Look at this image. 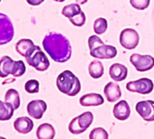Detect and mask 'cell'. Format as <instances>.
I'll return each mask as SVG.
<instances>
[{
	"label": "cell",
	"instance_id": "cell-16",
	"mask_svg": "<svg viewBox=\"0 0 154 139\" xmlns=\"http://www.w3.org/2000/svg\"><path fill=\"white\" fill-rule=\"evenodd\" d=\"M104 93L109 102H116L122 96L120 86L115 82L107 83L104 89Z\"/></svg>",
	"mask_w": 154,
	"mask_h": 139
},
{
	"label": "cell",
	"instance_id": "cell-21",
	"mask_svg": "<svg viewBox=\"0 0 154 139\" xmlns=\"http://www.w3.org/2000/svg\"><path fill=\"white\" fill-rule=\"evenodd\" d=\"M14 109L8 102L0 100V121L9 120L14 115Z\"/></svg>",
	"mask_w": 154,
	"mask_h": 139
},
{
	"label": "cell",
	"instance_id": "cell-13",
	"mask_svg": "<svg viewBox=\"0 0 154 139\" xmlns=\"http://www.w3.org/2000/svg\"><path fill=\"white\" fill-rule=\"evenodd\" d=\"M38 47L39 46L35 45L33 42L30 39H21L15 44L16 52L25 58L29 57Z\"/></svg>",
	"mask_w": 154,
	"mask_h": 139
},
{
	"label": "cell",
	"instance_id": "cell-20",
	"mask_svg": "<svg viewBox=\"0 0 154 139\" xmlns=\"http://www.w3.org/2000/svg\"><path fill=\"white\" fill-rule=\"evenodd\" d=\"M5 101L10 103L14 109H17L20 107L21 100H20V95L18 91L14 89H10L6 91L5 95Z\"/></svg>",
	"mask_w": 154,
	"mask_h": 139
},
{
	"label": "cell",
	"instance_id": "cell-11",
	"mask_svg": "<svg viewBox=\"0 0 154 139\" xmlns=\"http://www.w3.org/2000/svg\"><path fill=\"white\" fill-rule=\"evenodd\" d=\"M136 111L145 121H154V101L143 100L136 104Z\"/></svg>",
	"mask_w": 154,
	"mask_h": 139
},
{
	"label": "cell",
	"instance_id": "cell-12",
	"mask_svg": "<svg viewBox=\"0 0 154 139\" xmlns=\"http://www.w3.org/2000/svg\"><path fill=\"white\" fill-rule=\"evenodd\" d=\"M47 109V104L42 100H35L27 105V112L30 117L35 119H41Z\"/></svg>",
	"mask_w": 154,
	"mask_h": 139
},
{
	"label": "cell",
	"instance_id": "cell-5",
	"mask_svg": "<svg viewBox=\"0 0 154 139\" xmlns=\"http://www.w3.org/2000/svg\"><path fill=\"white\" fill-rule=\"evenodd\" d=\"M93 119L94 117L91 112H84L70 121L69 125V130L73 135L82 134L89 128V126L93 122Z\"/></svg>",
	"mask_w": 154,
	"mask_h": 139
},
{
	"label": "cell",
	"instance_id": "cell-4",
	"mask_svg": "<svg viewBox=\"0 0 154 139\" xmlns=\"http://www.w3.org/2000/svg\"><path fill=\"white\" fill-rule=\"evenodd\" d=\"M26 68L23 61H13L9 56H3L0 60V77L6 78L9 75L21 77L25 73Z\"/></svg>",
	"mask_w": 154,
	"mask_h": 139
},
{
	"label": "cell",
	"instance_id": "cell-31",
	"mask_svg": "<svg viewBox=\"0 0 154 139\" xmlns=\"http://www.w3.org/2000/svg\"><path fill=\"white\" fill-rule=\"evenodd\" d=\"M53 1H56V2H64L65 0H53Z\"/></svg>",
	"mask_w": 154,
	"mask_h": 139
},
{
	"label": "cell",
	"instance_id": "cell-18",
	"mask_svg": "<svg viewBox=\"0 0 154 139\" xmlns=\"http://www.w3.org/2000/svg\"><path fill=\"white\" fill-rule=\"evenodd\" d=\"M79 103L83 107L100 106L104 104V98L98 93H89L82 96L79 100Z\"/></svg>",
	"mask_w": 154,
	"mask_h": 139
},
{
	"label": "cell",
	"instance_id": "cell-10",
	"mask_svg": "<svg viewBox=\"0 0 154 139\" xmlns=\"http://www.w3.org/2000/svg\"><path fill=\"white\" fill-rule=\"evenodd\" d=\"M153 87L152 81L148 78H142L134 81H130L126 84L127 90L143 95L151 93L153 90Z\"/></svg>",
	"mask_w": 154,
	"mask_h": 139
},
{
	"label": "cell",
	"instance_id": "cell-23",
	"mask_svg": "<svg viewBox=\"0 0 154 139\" xmlns=\"http://www.w3.org/2000/svg\"><path fill=\"white\" fill-rule=\"evenodd\" d=\"M81 12V8H80V5L79 4H70V5H68L66 6H64L62 8V11H61V14L68 17L69 19L73 17L74 15L79 14Z\"/></svg>",
	"mask_w": 154,
	"mask_h": 139
},
{
	"label": "cell",
	"instance_id": "cell-32",
	"mask_svg": "<svg viewBox=\"0 0 154 139\" xmlns=\"http://www.w3.org/2000/svg\"><path fill=\"white\" fill-rule=\"evenodd\" d=\"M0 2H1V0H0Z\"/></svg>",
	"mask_w": 154,
	"mask_h": 139
},
{
	"label": "cell",
	"instance_id": "cell-26",
	"mask_svg": "<svg viewBox=\"0 0 154 139\" xmlns=\"http://www.w3.org/2000/svg\"><path fill=\"white\" fill-rule=\"evenodd\" d=\"M24 89L26 92L28 93H31V94L37 93L39 92V81L36 80H30L25 83Z\"/></svg>",
	"mask_w": 154,
	"mask_h": 139
},
{
	"label": "cell",
	"instance_id": "cell-30",
	"mask_svg": "<svg viewBox=\"0 0 154 139\" xmlns=\"http://www.w3.org/2000/svg\"><path fill=\"white\" fill-rule=\"evenodd\" d=\"M76 2L79 5H84L88 2V0H76Z\"/></svg>",
	"mask_w": 154,
	"mask_h": 139
},
{
	"label": "cell",
	"instance_id": "cell-2",
	"mask_svg": "<svg viewBox=\"0 0 154 139\" xmlns=\"http://www.w3.org/2000/svg\"><path fill=\"white\" fill-rule=\"evenodd\" d=\"M56 85L60 92L70 97L76 96L81 90V84L79 78L70 71H62L57 78Z\"/></svg>",
	"mask_w": 154,
	"mask_h": 139
},
{
	"label": "cell",
	"instance_id": "cell-9",
	"mask_svg": "<svg viewBox=\"0 0 154 139\" xmlns=\"http://www.w3.org/2000/svg\"><path fill=\"white\" fill-rule=\"evenodd\" d=\"M131 63L138 71H147L154 67V58L152 55H142L134 53L130 57Z\"/></svg>",
	"mask_w": 154,
	"mask_h": 139
},
{
	"label": "cell",
	"instance_id": "cell-19",
	"mask_svg": "<svg viewBox=\"0 0 154 139\" xmlns=\"http://www.w3.org/2000/svg\"><path fill=\"white\" fill-rule=\"evenodd\" d=\"M36 136L39 139H52L55 137V129L51 124L43 123L37 128Z\"/></svg>",
	"mask_w": 154,
	"mask_h": 139
},
{
	"label": "cell",
	"instance_id": "cell-8",
	"mask_svg": "<svg viewBox=\"0 0 154 139\" xmlns=\"http://www.w3.org/2000/svg\"><path fill=\"white\" fill-rule=\"evenodd\" d=\"M139 42V33L134 29L126 28L124 29L120 33V43L124 48L127 50H133L135 47H137Z\"/></svg>",
	"mask_w": 154,
	"mask_h": 139
},
{
	"label": "cell",
	"instance_id": "cell-27",
	"mask_svg": "<svg viewBox=\"0 0 154 139\" xmlns=\"http://www.w3.org/2000/svg\"><path fill=\"white\" fill-rule=\"evenodd\" d=\"M69 21H70V23H71L73 25H75V26H82V25H84L85 23H86V15H85V14L81 11L79 14H78L74 15L73 17L69 18Z\"/></svg>",
	"mask_w": 154,
	"mask_h": 139
},
{
	"label": "cell",
	"instance_id": "cell-25",
	"mask_svg": "<svg viewBox=\"0 0 154 139\" xmlns=\"http://www.w3.org/2000/svg\"><path fill=\"white\" fill-rule=\"evenodd\" d=\"M89 138L90 139H107L108 138V134L107 132L102 128H94L90 134H89Z\"/></svg>",
	"mask_w": 154,
	"mask_h": 139
},
{
	"label": "cell",
	"instance_id": "cell-6",
	"mask_svg": "<svg viewBox=\"0 0 154 139\" xmlns=\"http://www.w3.org/2000/svg\"><path fill=\"white\" fill-rule=\"evenodd\" d=\"M14 35V29L8 15L0 13V45L10 43Z\"/></svg>",
	"mask_w": 154,
	"mask_h": 139
},
{
	"label": "cell",
	"instance_id": "cell-22",
	"mask_svg": "<svg viewBox=\"0 0 154 139\" xmlns=\"http://www.w3.org/2000/svg\"><path fill=\"white\" fill-rule=\"evenodd\" d=\"M88 72L89 75L94 79L101 78L104 74V66L101 62H98L97 60L91 62L88 66Z\"/></svg>",
	"mask_w": 154,
	"mask_h": 139
},
{
	"label": "cell",
	"instance_id": "cell-29",
	"mask_svg": "<svg viewBox=\"0 0 154 139\" xmlns=\"http://www.w3.org/2000/svg\"><path fill=\"white\" fill-rule=\"evenodd\" d=\"M44 0H26V2L31 5H41Z\"/></svg>",
	"mask_w": 154,
	"mask_h": 139
},
{
	"label": "cell",
	"instance_id": "cell-3",
	"mask_svg": "<svg viewBox=\"0 0 154 139\" xmlns=\"http://www.w3.org/2000/svg\"><path fill=\"white\" fill-rule=\"evenodd\" d=\"M90 55L97 59H112L117 54V50L112 45H107L97 35L88 38Z\"/></svg>",
	"mask_w": 154,
	"mask_h": 139
},
{
	"label": "cell",
	"instance_id": "cell-24",
	"mask_svg": "<svg viewBox=\"0 0 154 139\" xmlns=\"http://www.w3.org/2000/svg\"><path fill=\"white\" fill-rule=\"evenodd\" d=\"M107 29V21L106 18H97L94 23V31L97 34H102L106 33Z\"/></svg>",
	"mask_w": 154,
	"mask_h": 139
},
{
	"label": "cell",
	"instance_id": "cell-15",
	"mask_svg": "<svg viewBox=\"0 0 154 139\" xmlns=\"http://www.w3.org/2000/svg\"><path fill=\"white\" fill-rule=\"evenodd\" d=\"M14 129L20 134H28L33 128V122L27 117H21L15 119L14 122Z\"/></svg>",
	"mask_w": 154,
	"mask_h": 139
},
{
	"label": "cell",
	"instance_id": "cell-17",
	"mask_svg": "<svg viewBox=\"0 0 154 139\" xmlns=\"http://www.w3.org/2000/svg\"><path fill=\"white\" fill-rule=\"evenodd\" d=\"M128 73L127 68L120 63H115L111 65L109 69L110 77L116 81H123L126 79Z\"/></svg>",
	"mask_w": 154,
	"mask_h": 139
},
{
	"label": "cell",
	"instance_id": "cell-1",
	"mask_svg": "<svg viewBox=\"0 0 154 139\" xmlns=\"http://www.w3.org/2000/svg\"><path fill=\"white\" fill-rule=\"evenodd\" d=\"M42 46L56 62H65L71 57V45L67 37L58 33H49L42 40Z\"/></svg>",
	"mask_w": 154,
	"mask_h": 139
},
{
	"label": "cell",
	"instance_id": "cell-7",
	"mask_svg": "<svg viewBox=\"0 0 154 139\" xmlns=\"http://www.w3.org/2000/svg\"><path fill=\"white\" fill-rule=\"evenodd\" d=\"M25 59L27 63L38 71H44L50 67V62L40 47H38L29 57Z\"/></svg>",
	"mask_w": 154,
	"mask_h": 139
},
{
	"label": "cell",
	"instance_id": "cell-14",
	"mask_svg": "<svg viewBox=\"0 0 154 139\" xmlns=\"http://www.w3.org/2000/svg\"><path fill=\"white\" fill-rule=\"evenodd\" d=\"M114 116L118 120H126L131 114V109L130 106L128 105L127 101L125 100H121L117 104L115 105L114 107Z\"/></svg>",
	"mask_w": 154,
	"mask_h": 139
},
{
	"label": "cell",
	"instance_id": "cell-28",
	"mask_svg": "<svg viewBox=\"0 0 154 139\" xmlns=\"http://www.w3.org/2000/svg\"><path fill=\"white\" fill-rule=\"evenodd\" d=\"M131 5L137 10H144L150 5V0H130Z\"/></svg>",
	"mask_w": 154,
	"mask_h": 139
}]
</instances>
